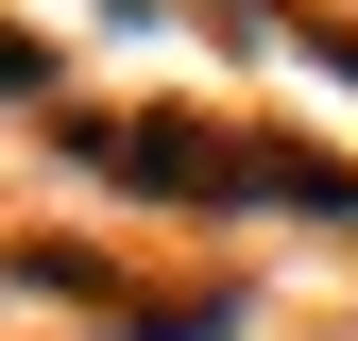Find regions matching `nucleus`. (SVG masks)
I'll return each mask as SVG.
<instances>
[{"label":"nucleus","instance_id":"nucleus-1","mask_svg":"<svg viewBox=\"0 0 358 341\" xmlns=\"http://www.w3.org/2000/svg\"><path fill=\"white\" fill-rule=\"evenodd\" d=\"M85 170H120V188H171V205H358V170H307V154H205L188 119H103V137H69Z\"/></svg>","mask_w":358,"mask_h":341}]
</instances>
